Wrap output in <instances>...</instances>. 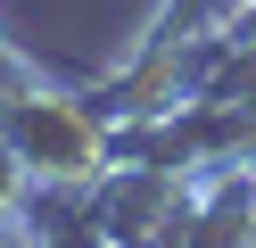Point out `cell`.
Instances as JSON below:
<instances>
[{
    "label": "cell",
    "instance_id": "6da1fadb",
    "mask_svg": "<svg viewBox=\"0 0 256 248\" xmlns=\"http://www.w3.org/2000/svg\"><path fill=\"white\" fill-rule=\"evenodd\" d=\"M0 141L17 149L34 190H100L116 174V132L91 116L83 91H58V83H25L0 99Z\"/></svg>",
    "mask_w": 256,
    "mask_h": 248
},
{
    "label": "cell",
    "instance_id": "7a4b0ae2",
    "mask_svg": "<svg viewBox=\"0 0 256 248\" xmlns=\"http://www.w3.org/2000/svg\"><path fill=\"white\" fill-rule=\"evenodd\" d=\"M0 215H34V174L17 165L8 141H0Z\"/></svg>",
    "mask_w": 256,
    "mask_h": 248
},
{
    "label": "cell",
    "instance_id": "3957f363",
    "mask_svg": "<svg viewBox=\"0 0 256 248\" xmlns=\"http://www.w3.org/2000/svg\"><path fill=\"white\" fill-rule=\"evenodd\" d=\"M0 248H42L34 240V215H0Z\"/></svg>",
    "mask_w": 256,
    "mask_h": 248
}]
</instances>
